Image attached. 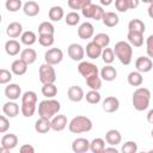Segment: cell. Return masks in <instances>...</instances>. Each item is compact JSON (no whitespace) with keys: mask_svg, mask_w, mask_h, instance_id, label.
Masks as SVG:
<instances>
[{"mask_svg":"<svg viewBox=\"0 0 153 153\" xmlns=\"http://www.w3.org/2000/svg\"><path fill=\"white\" fill-rule=\"evenodd\" d=\"M121 151L123 153H136L137 152V143L135 141H127L122 145Z\"/></svg>","mask_w":153,"mask_h":153,"instance_id":"cell-46","label":"cell"},{"mask_svg":"<svg viewBox=\"0 0 153 153\" xmlns=\"http://www.w3.org/2000/svg\"><path fill=\"white\" fill-rule=\"evenodd\" d=\"M135 67H136V71L137 72H140V73H147L153 67L152 59L148 57V56H140L135 61Z\"/></svg>","mask_w":153,"mask_h":153,"instance_id":"cell-9","label":"cell"},{"mask_svg":"<svg viewBox=\"0 0 153 153\" xmlns=\"http://www.w3.org/2000/svg\"><path fill=\"white\" fill-rule=\"evenodd\" d=\"M116 76H117V71L111 65H106L100 69V79L105 81H112L116 79Z\"/></svg>","mask_w":153,"mask_h":153,"instance_id":"cell-21","label":"cell"},{"mask_svg":"<svg viewBox=\"0 0 153 153\" xmlns=\"http://www.w3.org/2000/svg\"><path fill=\"white\" fill-rule=\"evenodd\" d=\"M20 50H22V45H20V43H19L17 39H14V38L8 39V41L5 43V51H6V54L10 55V56H16V55H18V54L20 53Z\"/></svg>","mask_w":153,"mask_h":153,"instance_id":"cell-18","label":"cell"},{"mask_svg":"<svg viewBox=\"0 0 153 153\" xmlns=\"http://www.w3.org/2000/svg\"><path fill=\"white\" fill-rule=\"evenodd\" d=\"M99 2L102 6H110L114 2V0H99Z\"/></svg>","mask_w":153,"mask_h":153,"instance_id":"cell-55","label":"cell"},{"mask_svg":"<svg viewBox=\"0 0 153 153\" xmlns=\"http://www.w3.org/2000/svg\"><path fill=\"white\" fill-rule=\"evenodd\" d=\"M127 2H128L129 10H134V8H136V7L139 6L140 0H127Z\"/></svg>","mask_w":153,"mask_h":153,"instance_id":"cell-54","label":"cell"},{"mask_svg":"<svg viewBox=\"0 0 153 153\" xmlns=\"http://www.w3.org/2000/svg\"><path fill=\"white\" fill-rule=\"evenodd\" d=\"M55 27L50 22H42L38 25V33L39 35H54Z\"/></svg>","mask_w":153,"mask_h":153,"instance_id":"cell-38","label":"cell"},{"mask_svg":"<svg viewBox=\"0 0 153 153\" xmlns=\"http://www.w3.org/2000/svg\"><path fill=\"white\" fill-rule=\"evenodd\" d=\"M38 75H39V81L43 84H53L56 81V72L54 67L49 63H43L39 66L38 69Z\"/></svg>","mask_w":153,"mask_h":153,"instance_id":"cell-5","label":"cell"},{"mask_svg":"<svg viewBox=\"0 0 153 153\" xmlns=\"http://www.w3.org/2000/svg\"><path fill=\"white\" fill-rule=\"evenodd\" d=\"M20 41H22L23 44L30 47V45H32V44L36 43L37 36H36V33H35L33 31H30V30H29V31H25V32H23V33L20 35Z\"/></svg>","mask_w":153,"mask_h":153,"instance_id":"cell-32","label":"cell"},{"mask_svg":"<svg viewBox=\"0 0 153 153\" xmlns=\"http://www.w3.org/2000/svg\"><path fill=\"white\" fill-rule=\"evenodd\" d=\"M105 141L106 143H109L110 146H116L118 143H121L122 141V135L118 130L116 129H110L106 131L105 134Z\"/></svg>","mask_w":153,"mask_h":153,"instance_id":"cell-23","label":"cell"},{"mask_svg":"<svg viewBox=\"0 0 153 153\" xmlns=\"http://www.w3.org/2000/svg\"><path fill=\"white\" fill-rule=\"evenodd\" d=\"M18 145V137L16 134H5L2 137H1V146L6 147L7 149H13L16 148Z\"/></svg>","mask_w":153,"mask_h":153,"instance_id":"cell-26","label":"cell"},{"mask_svg":"<svg viewBox=\"0 0 153 153\" xmlns=\"http://www.w3.org/2000/svg\"><path fill=\"white\" fill-rule=\"evenodd\" d=\"M27 66L29 65L26 62H24L22 59H17L11 65V72L14 75H24L27 71Z\"/></svg>","mask_w":153,"mask_h":153,"instance_id":"cell-20","label":"cell"},{"mask_svg":"<svg viewBox=\"0 0 153 153\" xmlns=\"http://www.w3.org/2000/svg\"><path fill=\"white\" fill-rule=\"evenodd\" d=\"M84 90L80 87V86H76V85H73L68 88L67 91V97L71 102H74V103H78V102H81L84 99Z\"/></svg>","mask_w":153,"mask_h":153,"instance_id":"cell-14","label":"cell"},{"mask_svg":"<svg viewBox=\"0 0 153 153\" xmlns=\"http://www.w3.org/2000/svg\"><path fill=\"white\" fill-rule=\"evenodd\" d=\"M93 123L92 121L86 117V116H75L68 122V129L73 134H81V133H87L92 129Z\"/></svg>","mask_w":153,"mask_h":153,"instance_id":"cell-4","label":"cell"},{"mask_svg":"<svg viewBox=\"0 0 153 153\" xmlns=\"http://www.w3.org/2000/svg\"><path fill=\"white\" fill-rule=\"evenodd\" d=\"M115 7L118 12H127L129 10L127 0H115Z\"/></svg>","mask_w":153,"mask_h":153,"instance_id":"cell-50","label":"cell"},{"mask_svg":"<svg viewBox=\"0 0 153 153\" xmlns=\"http://www.w3.org/2000/svg\"><path fill=\"white\" fill-rule=\"evenodd\" d=\"M68 124V121H67V117L65 115H55L51 120H50V127L53 130L55 131H61L63 130Z\"/></svg>","mask_w":153,"mask_h":153,"instance_id":"cell-13","label":"cell"},{"mask_svg":"<svg viewBox=\"0 0 153 153\" xmlns=\"http://www.w3.org/2000/svg\"><path fill=\"white\" fill-rule=\"evenodd\" d=\"M36 105L33 103H22L20 105V112L24 117H31L33 116L35 111H36Z\"/></svg>","mask_w":153,"mask_h":153,"instance_id":"cell-37","label":"cell"},{"mask_svg":"<svg viewBox=\"0 0 153 153\" xmlns=\"http://www.w3.org/2000/svg\"><path fill=\"white\" fill-rule=\"evenodd\" d=\"M146 50H147V56L148 57H153V36L149 35L147 37V42H146Z\"/></svg>","mask_w":153,"mask_h":153,"instance_id":"cell-51","label":"cell"},{"mask_svg":"<svg viewBox=\"0 0 153 153\" xmlns=\"http://www.w3.org/2000/svg\"><path fill=\"white\" fill-rule=\"evenodd\" d=\"M48 17L51 22H60L65 17L63 8L61 6H53L48 12Z\"/></svg>","mask_w":153,"mask_h":153,"instance_id":"cell-29","label":"cell"},{"mask_svg":"<svg viewBox=\"0 0 153 153\" xmlns=\"http://www.w3.org/2000/svg\"><path fill=\"white\" fill-rule=\"evenodd\" d=\"M39 11H41L39 5L33 0H29L23 5V12L27 17H35L39 13Z\"/></svg>","mask_w":153,"mask_h":153,"instance_id":"cell-19","label":"cell"},{"mask_svg":"<svg viewBox=\"0 0 153 153\" xmlns=\"http://www.w3.org/2000/svg\"><path fill=\"white\" fill-rule=\"evenodd\" d=\"M105 147V141L102 137H96L90 142V151L93 153H102Z\"/></svg>","mask_w":153,"mask_h":153,"instance_id":"cell-35","label":"cell"},{"mask_svg":"<svg viewBox=\"0 0 153 153\" xmlns=\"http://www.w3.org/2000/svg\"><path fill=\"white\" fill-rule=\"evenodd\" d=\"M41 91L45 98H54L57 94V87L55 86L54 82L53 84H43Z\"/></svg>","mask_w":153,"mask_h":153,"instance_id":"cell-34","label":"cell"},{"mask_svg":"<svg viewBox=\"0 0 153 153\" xmlns=\"http://www.w3.org/2000/svg\"><path fill=\"white\" fill-rule=\"evenodd\" d=\"M67 53L68 56L73 60V61H82L84 56H85V49L82 45L78 44V43H72L68 45L67 48Z\"/></svg>","mask_w":153,"mask_h":153,"instance_id":"cell-8","label":"cell"},{"mask_svg":"<svg viewBox=\"0 0 153 153\" xmlns=\"http://www.w3.org/2000/svg\"><path fill=\"white\" fill-rule=\"evenodd\" d=\"M78 72L81 74V76H84L85 79H87L91 75L98 74V67L88 61H80V63L78 65Z\"/></svg>","mask_w":153,"mask_h":153,"instance_id":"cell-7","label":"cell"},{"mask_svg":"<svg viewBox=\"0 0 153 153\" xmlns=\"http://www.w3.org/2000/svg\"><path fill=\"white\" fill-rule=\"evenodd\" d=\"M20 59L27 65H32L37 59V53L32 48H25L20 50Z\"/></svg>","mask_w":153,"mask_h":153,"instance_id":"cell-27","label":"cell"},{"mask_svg":"<svg viewBox=\"0 0 153 153\" xmlns=\"http://www.w3.org/2000/svg\"><path fill=\"white\" fill-rule=\"evenodd\" d=\"M51 129L50 127V120L47 118H42L39 117L36 122H35V130L39 134H45Z\"/></svg>","mask_w":153,"mask_h":153,"instance_id":"cell-28","label":"cell"},{"mask_svg":"<svg viewBox=\"0 0 153 153\" xmlns=\"http://www.w3.org/2000/svg\"><path fill=\"white\" fill-rule=\"evenodd\" d=\"M5 7L8 12H17L23 7L22 0H6Z\"/></svg>","mask_w":153,"mask_h":153,"instance_id":"cell-42","label":"cell"},{"mask_svg":"<svg viewBox=\"0 0 153 153\" xmlns=\"http://www.w3.org/2000/svg\"><path fill=\"white\" fill-rule=\"evenodd\" d=\"M96 44H98L102 49L103 48H106L109 44H110V37L108 33H104V32H100V33H97L93 36V39H92Z\"/></svg>","mask_w":153,"mask_h":153,"instance_id":"cell-33","label":"cell"},{"mask_svg":"<svg viewBox=\"0 0 153 153\" xmlns=\"http://www.w3.org/2000/svg\"><path fill=\"white\" fill-rule=\"evenodd\" d=\"M86 80V84H87V86L91 88V90H99L100 87H102V79H100V76L98 75V74H94V75H91V76H88L87 79H85Z\"/></svg>","mask_w":153,"mask_h":153,"instance_id":"cell-36","label":"cell"},{"mask_svg":"<svg viewBox=\"0 0 153 153\" xmlns=\"http://www.w3.org/2000/svg\"><path fill=\"white\" fill-rule=\"evenodd\" d=\"M127 38H128V43H129L131 47L140 48V47H142V44H143V33L128 31Z\"/></svg>","mask_w":153,"mask_h":153,"instance_id":"cell-24","label":"cell"},{"mask_svg":"<svg viewBox=\"0 0 153 153\" xmlns=\"http://www.w3.org/2000/svg\"><path fill=\"white\" fill-rule=\"evenodd\" d=\"M19 151L22 153H35V147L31 146V145H29V143H25V145L20 146Z\"/></svg>","mask_w":153,"mask_h":153,"instance_id":"cell-53","label":"cell"},{"mask_svg":"<svg viewBox=\"0 0 153 153\" xmlns=\"http://www.w3.org/2000/svg\"><path fill=\"white\" fill-rule=\"evenodd\" d=\"M23 33V25L19 22H12L6 27V35L10 38H18Z\"/></svg>","mask_w":153,"mask_h":153,"instance_id":"cell-17","label":"cell"},{"mask_svg":"<svg viewBox=\"0 0 153 153\" xmlns=\"http://www.w3.org/2000/svg\"><path fill=\"white\" fill-rule=\"evenodd\" d=\"M5 96L8 100H17L22 97V88L18 84H8L5 87Z\"/></svg>","mask_w":153,"mask_h":153,"instance_id":"cell-12","label":"cell"},{"mask_svg":"<svg viewBox=\"0 0 153 153\" xmlns=\"http://www.w3.org/2000/svg\"><path fill=\"white\" fill-rule=\"evenodd\" d=\"M152 116H153V110L151 109V110L148 111V114H147V120H148L149 123H152Z\"/></svg>","mask_w":153,"mask_h":153,"instance_id":"cell-57","label":"cell"},{"mask_svg":"<svg viewBox=\"0 0 153 153\" xmlns=\"http://www.w3.org/2000/svg\"><path fill=\"white\" fill-rule=\"evenodd\" d=\"M93 35H94V27L90 22H85L80 24V26L78 27V36L81 39H90L93 37Z\"/></svg>","mask_w":153,"mask_h":153,"instance_id":"cell-10","label":"cell"},{"mask_svg":"<svg viewBox=\"0 0 153 153\" xmlns=\"http://www.w3.org/2000/svg\"><path fill=\"white\" fill-rule=\"evenodd\" d=\"M65 22H66V24L69 25V26H75V25L79 24V22H80V16H79L78 12L72 11V12H69V13L66 14Z\"/></svg>","mask_w":153,"mask_h":153,"instance_id":"cell-40","label":"cell"},{"mask_svg":"<svg viewBox=\"0 0 153 153\" xmlns=\"http://www.w3.org/2000/svg\"><path fill=\"white\" fill-rule=\"evenodd\" d=\"M104 10H103V7L102 6H99V5H96V8H94V13H93V17H92V19H94V20H100L102 19V17H103V14H104Z\"/></svg>","mask_w":153,"mask_h":153,"instance_id":"cell-52","label":"cell"},{"mask_svg":"<svg viewBox=\"0 0 153 153\" xmlns=\"http://www.w3.org/2000/svg\"><path fill=\"white\" fill-rule=\"evenodd\" d=\"M103 61L105 65H111L115 60V54H114V50L112 48H103L102 49V54H100Z\"/></svg>","mask_w":153,"mask_h":153,"instance_id":"cell-39","label":"cell"},{"mask_svg":"<svg viewBox=\"0 0 153 153\" xmlns=\"http://www.w3.org/2000/svg\"><path fill=\"white\" fill-rule=\"evenodd\" d=\"M63 59V51L60 48H50L44 54V61L45 63H49L51 66L59 65Z\"/></svg>","mask_w":153,"mask_h":153,"instance_id":"cell-6","label":"cell"},{"mask_svg":"<svg viewBox=\"0 0 153 153\" xmlns=\"http://www.w3.org/2000/svg\"><path fill=\"white\" fill-rule=\"evenodd\" d=\"M103 152H114V153H117L118 151L112 146V147H104V151Z\"/></svg>","mask_w":153,"mask_h":153,"instance_id":"cell-56","label":"cell"},{"mask_svg":"<svg viewBox=\"0 0 153 153\" xmlns=\"http://www.w3.org/2000/svg\"><path fill=\"white\" fill-rule=\"evenodd\" d=\"M145 30H146V26H145V23L141 19H131L128 24V31L143 33Z\"/></svg>","mask_w":153,"mask_h":153,"instance_id":"cell-31","label":"cell"},{"mask_svg":"<svg viewBox=\"0 0 153 153\" xmlns=\"http://www.w3.org/2000/svg\"><path fill=\"white\" fill-rule=\"evenodd\" d=\"M22 103H33L37 104V94L35 91H26L22 94Z\"/></svg>","mask_w":153,"mask_h":153,"instance_id":"cell-44","label":"cell"},{"mask_svg":"<svg viewBox=\"0 0 153 153\" xmlns=\"http://www.w3.org/2000/svg\"><path fill=\"white\" fill-rule=\"evenodd\" d=\"M128 84L130 86H141L143 82V78H142V73L137 72V71H133L128 74Z\"/></svg>","mask_w":153,"mask_h":153,"instance_id":"cell-30","label":"cell"},{"mask_svg":"<svg viewBox=\"0 0 153 153\" xmlns=\"http://www.w3.org/2000/svg\"><path fill=\"white\" fill-rule=\"evenodd\" d=\"M0 24H1V14H0Z\"/></svg>","mask_w":153,"mask_h":153,"instance_id":"cell-61","label":"cell"},{"mask_svg":"<svg viewBox=\"0 0 153 153\" xmlns=\"http://www.w3.org/2000/svg\"><path fill=\"white\" fill-rule=\"evenodd\" d=\"M149 6H148V14H149V17H152V8H153V2L152 4H148Z\"/></svg>","mask_w":153,"mask_h":153,"instance_id":"cell-59","label":"cell"},{"mask_svg":"<svg viewBox=\"0 0 153 153\" xmlns=\"http://www.w3.org/2000/svg\"><path fill=\"white\" fill-rule=\"evenodd\" d=\"M12 80V72L5 68H0V85H6Z\"/></svg>","mask_w":153,"mask_h":153,"instance_id":"cell-47","label":"cell"},{"mask_svg":"<svg viewBox=\"0 0 153 153\" xmlns=\"http://www.w3.org/2000/svg\"><path fill=\"white\" fill-rule=\"evenodd\" d=\"M61 110V104L54 98H47L38 104V115L42 118L51 120Z\"/></svg>","mask_w":153,"mask_h":153,"instance_id":"cell-1","label":"cell"},{"mask_svg":"<svg viewBox=\"0 0 153 153\" xmlns=\"http://www.w3.org/2000/svg\"><path fill=\"white\" fill-rule=\"evenodd\" d=\"M94 8H96V5H93L92 2L91 4H87L85 7L81 8V13L85 18L87 19H92L93 17V13H94Z\"/></svg>","mask_w":153,"mask_h":153,"instance_id":"cell-48","label":"cell"},{"mask_svg":"<svg viewBox=\"0 0 153 153\" xmlns=\"http://www.w3.org/2000/svg\"><path fill=\"white\" fill-rule=\"evenodd\" d=\"M84 97L86 98V102L90 103V104H98L100 102V93L97 90L88 91Z\"/></svg>","mask_w":153,"mask_h":153,"instance_id":"cell-41","label":"cell"},{"mask_svg":"<svg viewBox=\"0 0 153 153\" xmlns=\"http://www.w3.org/2000/svg\"><path fill=\"white\" fill-rule=\"evenodd\" d=\"M72 149L74 153H85L90 151V141L85 137H78L72 142Z\"/></svg>","mask_w":153,"mask_h":153,"instance_id":"cell-15","label":"cell"},{"mask_svg":"<svg viewBox=\"0 0 153 153\" xmlns=\"http://www.w3.org/2000/svg\"><path fill=\"white\" fill-rule=\"evenodd\" d=\"M133 105L137 111H145L149 106L151 91L147 87H139L133 93Z\"/></svg>","mask_w":153,"mask_h":153,"instance_id":"cell-2","label":"cell"},{"mask_svg":"<svg viewBox=\"0 0 153 153\" xmlns=\"http://www.w3.org/2000/svg\"><path fill=\"white\" fill-rule=\"evenodd\" d=\"M54 35H39L38 36V43L42 47H51L54 44Z\"/></svg>","mask_w":153,"mask_h":153,"instance_id":"cell-43","label":"cell"},{"mask_svg":"<svg viewBox=\"0 0 153 153\" xmlns=\"http://www.w3.org/2000/svg\"><path fill=\"white\" fill-rule=\"evenodd\" d=\"M8 152H10V149H7L6 147H4V146L0 147V153H8Z\"/></svg>","mask_w":153,"mask_h":153,"instance_id":"cell-58","label":"cell"},{"mask_svg":"<svg viewBox=\"0 0 153 153\" xmlns=\"http://www.w3.org/2000/svg\"><path fill=\"white\" fill-rule=\"evenodd\" d=\"M114 54L115 56L120 60V62L124 66L130 65L131 59H133V47L126 42V41H120L115 44L114 47Z\"/></svg>","mask_w":153,"mask_h":153,"instance_id":"cell-3","label":"cell"},{"mask_svg":"<svg viewBox=\"0 0 153 153\" xmlns=\"http://www.w3.org/2000/svg\"><path fill=\"white\" fill-rule=\"evenodd\" d=\"M100 20L103 22V24L105 26L114 27V26H116L118 24L120 18H118V16L115 12H104V14H103V17H102Z\"/></svg>","mask_w":153,"mask_h":153,"instance_id":"cell-25","label":"cell"},{"mask_svg":"<svg viewBox=\"0 0 153 153\" xmlns=\"http://www.w3.org/2000/svg\"><path fill=\"white\" fill-rule=\"evenodd\" d=\"M10 129V121L5 115H0V134L6 133Z\"/></svg>","mask_w":153,"mask_h":153,"instance_id":"cell-49","label":"cell"},{"mask_svg":"<svg viewBox=\"0 0 153 153\" xmlns=\"http://www.w3.org/2000/svg\"><path fill=\"white\" fill-rule=\"evenodd\" d=\"M142 2H145V4H152L153 2V0H141Z\"/></svg>","mask_w":153,"mask_h":153,"instance_id":"cell-60","label":"cell"},{"mask_svg":"<svg viewBox=\"0 0 153 153\" xmlns=\"http://www.w3.org/2000/svg\"><path fill=\"white\" fill-rule=\"evenodd\" d=\"M85 53H86L87 57H90L91 60H97L102 54V48L98 44H96L93 41H91L90 43H87Z\"/></svg>","mask_w":153,"mask_h":153,"instance_id":"cell-22","label":"cell"},{"mask_svg":"<svg viewBox=\"0 0 153 153\" xmlns=\"http://www.w3.org/2000/svg\"><path fill=\"white\" fill-rule=\"evenodd\" d=\"M120 108V100L118 98L114 97V96H110V97H106L103 103H102V109L105 111V112H115L117 111Z\"/></svg>","mask_w":153,"mask_h":153,"instance_id":"cell-11","label":"cell"},{"mask_svg":"<svg viewBox=\"0 0 153 153\" xmlns=\"http://www.w3.org/2000/svg\"><path fill=\"white\" fill-rule=\"evenodd\" d=\"M2 111H4L6 117L13 118L19 114V105L16 103V100H8V102H6L4 104Z\"/></svg>","mask_w":153,"mask_h":153,"instance_id":"cell-16","label":"cell"},{"mask_svg":"<svg viewBox=\"0 0 153 153\" xmlns=\"http://www.w3.org/2000/svg\"><path fill=\"white\" fill-rule=\"evenodd\" d=\"M87 4H91V0H68V6L69 8L76 11V10H81L82 7H85Z\"/></svg>","mask_w":153,"mask_h":153,"instance_id":"cell-45","label":"cell"}]
</instances>
